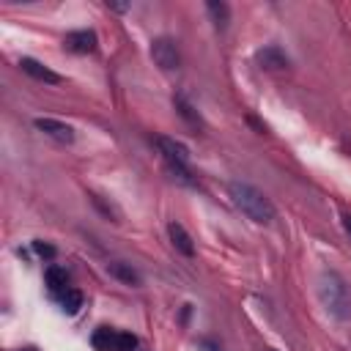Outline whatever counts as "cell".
Masks as SVG:
<instances>
[{"instance_id":"1","label":"cell","mask_w":351,"mask_h":351,"mask_svg":"<svg viewBox=\"0 0 351 351\" xmlns=\"http://www.w3.org/2000/svg\"><path fill=\"white\" fill-rule=\"evenodd\" d=\"M228 195H230L233 206L244 217H250L252 222H258V225H269L274 219V214H277L274 211V203L258 186H252L247 181H230L228 184Z\"/></svg>"},{"instance_id":"2","label":"cell","mask_w":351,"mask_h":351,"mask_svg":"<svg viewBox=\"0 0 351 351\" xmlns=\"http://www.w3.org/2000/svg\"><path fill=\"white\" fill-rule=\"evenodd\" d=\"M318 299L326 307L329 315H335L337 321L351 318V288L348 282L337 274V271H324L318 280Z\"/></svg>"},{"instance_id":"3","label":"cell","mask_w":351,"mask_h":351,"mask_svg":"<svg viewBox=\"0 0 351 351\" xmlns=\"http://www.w3.org/2000/svg\"><path fill=\"white\" fill-rule=\"evenodd\" d=\"M156 148H159V154L165 156L167 170L173 173V178H178V181H184V184H195L192 176H189V151H186L178 140L159 134V137H156Z\"/></svg>"},{"instance_id":"4","label":"cell","mask_w":351,"mask_h":351,"mask_svg":"<svg viewBox=\"0 0 351 351\" xmlns=\"http://www.w3.org/2000/svg\"><path fill=\"white\" fill-rule=\"evenodd\" d=\"M151 58L154 63L162 69V71H176L181 66V55H178V47L173 38L162 36V38H154L151 44Z\"/></svg>"},{"instance_id":"5","label":"cell","mask_w":351,"mask_h":351,"mask_svg":"<svg viewBox=\"0 0 351 351\" xmlns=\"http://www.w3.org/2000/svg\"><path fill=\"white\" fill-rule=\"evenodd\" d=\"M19 69H22L27 77H33V80H38V82H44V85H60V82H63L60 74H55L49 66H44V63L36 60V58H19Z\"/></svg>"},{"instance_id":"6","label":"cell","mask_w":351,"mask_h":351,"mask_svg":"<svg viewBox=\"0 0 351 351\" xmlns=\"http://www.w3.org/2000/svg\"><path fill=\"white\" fill-rule=\"evenodd\" d=\"M36 129L44 132L47 137H52L55 143H63V145L74 143V129L58 118H36Z\"/></svg>"},{"instance_id":"7","label":"cell","mask_w":351,"mask_h":351,"mask_svg":"<svg viewBox=\"0 0 351 351\" xmlns=\"http://www.w3.org/2000/svg\"><path fill=\"white\" fill-rule=\"evenodd\" d=\"M96 44H99V38H96L93 30H71V33H66V38H63V47H66L69 52H77V55L93 52Z\"/></svg>"},{"instance_id":"8","label":"cell","mask_w":351,"mask_h":351,"mask_svg":"<svg viewBox=\"0 0 351 351\" xmlns=\"http://www.w3.org/2000/svg\"><path fill=\"white\" fill-rule=\"evenodd\" d=\"M258 63H261V69H269V71H282V69H288V55L280 49V47H263L258 55Z\"/></svg>"},{"instance_id":"9","label":"cell","mask_w":351,"mask_h":351,"mask_svg":"<svg viewBox=\"0 0 351 351\" xmlns=\"http://www.w3.org/2000/svg\"><path fill=\"white\" fill-rule=\"evenodd\" d=\"M44 282H47V291H49L52 296H58V299L69 291V274H66V269H60V266H47Z\"/></svg>"},{"instance_id":"10","label":"cell","mask_w":351,"mask_h":351,"mask_svg":"<svg viewBox=\"0 0 351 351\" xmlns=\"http://www.w3.org/2000/svg\"><path fill=\"white\" fill-rule=\"evenodd\" d=\"M167 236H170L173 247H176L181 255H186V258H192V255H195V244H192V236L184 230V225H178V222H170V225H167Z\"/></svg>"},{"instance_id":"11","label":"cell","mask_w":351,"mask_h":351,"mask_svg":"<svg viewBox=\"0 0 351 351\" xmlns=\"http://www.w3.org/2000/svg\"><path fill=\"white\" fill-rule=\"evenodd\" d=\"M107 271H110L115 280H121L123 285H140V282H143L140 271L132 269V263H123V261H112V263H107Z\"/></svg>"},{"instance_id":"12","label":"cell","mask_w":351,"mask_h":351,"mask_svg":"<svg viewBox=\"0 0 351 351\" xmlns=\"http://www.w3.org/2000/svg\"><path fill=\"white\" fill-rule=\"evenodd\" d=\"M90 346H93L96 351H118V329L99 326V329L90 335Z\"/></svg>"},{"instance_id":"13","label":"cell","mask_w":351,"mask_h":351,"mask_svg":"<svg viewBox=\"0 0 351 351\" xmlns=\"http://www.w3.org/2000/svg\"><path fill=\"white\" fill-rule=\"evenodd\" d=\"M206 11H208V16H211V22H214L217 30H225V27H228V22H230V8H228V3H222V0H208V3H206Z\"/></svg>"},{"instance_id":"14","label":"cell","mask_w":351,"mask_h":351,"mask_svg":"<svg viewBox=\"0 0 351 351\" xmlns=\"http://www.w3.org/2000/svg\"><path fill=\"white\" fill-rule=\"evenodd\" d=\"M60 307H63V313H69V315L80 313V307H82V293H80L77 288H69V291L60 296Z\"/></svg>"},{"instance_id":"15","label":"cell","mask_w":351,"mask_h":351,"mask_svg":"<svg viewBox=\"0 0 351 351\" xmlns=\"http://www.w3.org/2000/svg\"><path fill=\"white\" fill-rule=\"evenodd\" d=\"M176 110L181 112V118H184V121H189L192 126H200V115L195 112V107H192L184 96H176Z\"/></svg>"},{"instance_id":"16","label":"cell","mask_w":351,"mask_h":351,"mask_svg":"<svg viewBox=\"0 0 351 351\" xmlns=\"http://www.w3.org/2000/svg\"><path fill=\"white\" fill-rule=\"evenodd\" d=\"M137 348V337L132 332H118V351H134Z\"/></svg>"},{"instance_id":"17","label":"cell","mask_w":351,"mask_h":351,"mask_svg":"<svg viewBox=\"0 0 351 351\" xmlns=\"http://www.w3.org/2000/svg\"><path fill=\"white\" fill-rule=\"evenodd\" d=\"M33 250H36L41 258H55V247H52V244H44V241H33Z\"/></svg>"},{"instance_id":"18","label":"cell","mask_w":351,"mask_h":351,"mask_svg":"<svg viewBox=\"0 0 351 351\" xmlns=\"http://www.w3.org/2000/svg\"><path fill=\"white\" fill-rule=\"evenodd\" d=\"M107 8H110V11H118V14H123V11H129L132 5H129V3H112V0H107Z\"/></svg>"},{"instance_id":"19","label":"cell","mask_w":351,"mask_h":351,"mask_svg":"<svg viewBox=\"0 0 351 351\" xmlns=\"http://www.w3.org/2000/svg\"><path fill=\"white\" fill-rule=\"evenodd\" d=\"M340 219H343V230H346V233L351 236V214H343Z\"/></svg>"},{"instance_id":"20","label":"cell","mask_w":351,"mask_h":351,"mask_svg":"<svg viewBox=\"0 0 351 351\" xmlns=\"http://www.w3.org/2000/svg\"><path fill=\"white\" fill-rule=\"evenodd\" d=\"M200 348H203V351H219V348H217L211 340H200Z\"/></svg>"},{"instance_id":"21","label":"cell","mask_w":351,"mask_h":351,"mask_svg":"<svg viewBox=\"0 0 351 351\" xmlns=\"http://www.w3.org/2000/svg\"><path fill=\"white\" fill-rule=\"evenodd\" d=\"M22 351H36V348H22Z\"/></svg>"},{"instance_id":"22","label":"cell","mask_w":351,"mask_h":351,"mask_svg":"<svg viewBox=\"0 0 351 351\" xmlns=\"http://www.w3.org/2000/svg\"><path fill=\"white\" fill-rule=\"evenodd\" d=\"M263 351H277V348H263Z\"/></svg>"}]
</instances>
